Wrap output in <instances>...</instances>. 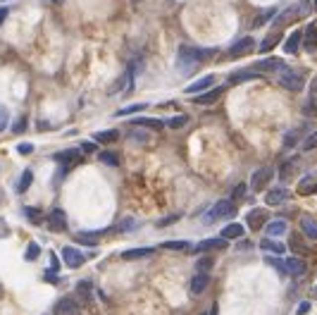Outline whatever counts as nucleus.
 <instances>
[{
    "mask_svg": "<svg viewBox=\"0 0 317 315\" xmlns=\"http://www.w3.org/2000/svg\"><path fill=\"white\" fill-rule=\"evenodd\" d=\"M198 62H203V50L191 48V45H181L179 55H177V67H179V72H184V77L193 72Z\"/></svg>",
    "mask_w": 317,
    "mask_h": 315,
    "instance_id": "f257e3e1",
    "label": "nucleus"
},
{
    "mask_svg": "<svg viewBox=\"0 0 317 315\" xmlns=\"http://www.w3.org/2000/svg\"><path fill=\"white\" fill-rule=\"evenodd\" d=\"M277 82H279L281 89H286L291 93H298L305 86V77H303V72H296V69H281Z\"/></svg>",
    "mask_w": 317,
    "mask_h": 315,
    "instance_id": "f03ea898",
    "label": "nucleus"
},
{
    "mask_svg": "<svg viewBox=\"0 0 317 315\" xmlns=\"http://www.w3.org/2000/svg\"><path fill=\"white\" fill-rule=\"evenodd\" d=\"M236 213L234 208V201L224 198V201H217L215 206L210 208V213L205 215V222H217V220H224V218H232Z\"/></svg>",
    "mask_w": 317,
    "mask_h": 315,
    "instance_id": "7ed1b4c3",
    "label": "nucleus"
},
{
    "mask_svg": "<svg viewBox=\"0 0 317 315\" xmlns=\"http://www.w3.org/2000/svg\"><path fill=\"white\" fill-rule=\"evenodd\" d=\"M253 69H255L258 74H277V72L286 69V62H284L281 57H265V60H258Z\"/></svg>",
    "mask_w": 317,
    "mask_h": 315,
    "instance_id": "20e7f679",
    "label": "nucleus"
},
{
    "mask_svg": "<svg viewBox=\"0 0 317 315\" xmlns=\"http://www.w3.org/2000/svg\"><path fill=\"white\" fill-rule=\"evenodd\" d=\"M272 177H275V170H272V167H260V170L253 172L250 186H253L255 191H262V189H267V184L272 181Z\"/></svg>",
    "mask_w": 317,
    "mask_h": 315,
    "instance_id": "39448f33",
    "label": "nucleus"
},
{
    "mask_svg": "<svg viewBox=\"0 0 317 315\" xmlns=\"http://www.w3.org/2000/svg\"><path fill=\"white\" fill-rule=\"evenodd\" d=\"M45 222H48V227H50L53 232H65V229H67V213H65L62 208H53V210L48 213Z\"/></svg>",
    "mask_w": 317,
    "mask_h": 315,
    "instance_id": "423d86ee",
    "label": "nucleus"
},
{
    "mask_svg": "<svg viewBox=\"0 0 317 315\" xmlns=\"http://www.w3.org/2000/svg\"><path fill=\"white\" fill-rule=\"evenodd\" d=\"M253 48H255V41H253L250 36H243V39H238L236 43L229 45L227 57H241V55H248V53H253Z\"/></svg>",
    "mask_w": 317,
    "mask_h": 315,
    "instance_id": "0eeeda50",
    "label": "nucleus"
},
{
    "mask_svg": "<svg viewBox=\"0 0 317 315\" xmlns=\"http://www.w3.org/2000/svg\"><path fill=\"white\" fill-rule=\"evenodd\" d=\"M62 261H65V265L67 268H72V270H77V268H81L83 261H86V256H83L79 248L74 246H65L62 248Z\"/></svg>",
    "mask_w": 317,
    "mask_h": 315,
    "instance_id": "6e6552de",
    "label": "nucleus"
},
{
    "mask_svg": "<svg viewBox=\"0 0 317 315\" xmlns=\"http://www.w3.org/2000/svg\"><path fill=\"white\" fill-rule=\"evenodd\" d=\"M53 315H81V306L74 301V299L65 296V299H60V301L55 303Z\"/></svg>",
    "mask_w": 317,
    "mask_h": 315,
    "instance_id": "1a4fd4ad",
    "label": "nucleus"
},
{
    "mask_svg": "<svg viewBox=\"0 0 317 315\" xmlns=\"http://www.w3.org/2000/svg\"><path fill=\"white\" fill-rule=\"evenodd\" d=\"M298 227H301V232H303L305 239L317 241V220L313 218V215H301V220H298Z\"/></svg>",
    "mask_w": 317,
    "mask_h": 315,
    "instance_id": "9d476101",
    "label": "nucleus"
},
{
    "mask_svg": "<svg viewBox=\"0 0 317 315\" xmlns=\"http://www.w3.org/2000/svg\"><path fill=\"white\" fill-rule=\"evenodd\" d=\"M207 284H210V274L207 272H196L191 277V287H189L191 296H200V294L207 289Z\"/></svg>",
    "mask_w": 317,
    "mask_h": 315,
    "instance_id": "9b49d317",
    "label": "nucleus"
},
{
    "mask_svg": "<svg viewBox=\"0 0 317 315\" xmlns=\"http://www.w3.org/2000/svg\"><path fill=\"white\" fill-rule=\"evenodd\" d=\"M53 160L60 165H65V172H69V167L79 160V148H67V151H60L53 155Z\"/></svg>",
    "mask_w": 317,
    "mask_h": 315,
    "instance_id": "f8f14e48",
    "label": "nucleus"
},
{
    "mask_svg": "<svg viewBox=\"0 0 317 315\" xmlns=\"http://www.w3.org/2000/svg\"><path fill=\"white\" fill-rule=\"evenodd\" d=\"M303 48L308 53H315L317 50V24H308L303 29Z\"/></svg>",
    "mask_w": 317,
    "mask_h": 315,
    "instance_id": "ddd939ff",
    "label": "nucleus"
},
{
    "mask_svg": "<svg viewBox=\"0 0 317 315\" xmlns=\"http://www.w3.org/2000/svg\"><path fill=\"white\" fill-rule=\"evenodd\" d=\"M286 227H289V225H286V220L279 218V220H270V222H267L262 229H265V234H267L270 239H277V236L286 234Z\"/></svg>",
    "mask_w": 317,
    "mask_h": 315,
    "instance_id": "4468645a",
    "label": "nucleus"
},
{
    "mask_svg": "<svg viewBox=\"0 0 317 315\" xmlns=\"http://www.w3.org/2000/svg\"><path fill=\"white\" fill-rule=\"evenodd\" d=\"M224 93V89H210V91H205L203 96H193L191 100L196 103V105H212V103H217L220 100V96Z\"/></svg>",
    "mask_w": 317,
    "mask_h": 315,
    "instance_id": "2eb2a0df",
    "label": "nucleus"
},
{
    "mask_svg": "<svg viewBox=\"0 0 317 315\" xmlns=\"http://www.w3.org/2000/svg\"><path fill=\"white\" fill-rule=\"evenodd\" d=\"M246 222H248L250 229H262L265 225H267V213L265 210H250L248 215H246Z\"/></svg>",
    "mask_w": 317,
    "mask_h": 315,
    "instance_id": "dca6fc26",
    "label": "nucleus"
},
{
    "mask_svg": "<svg viewBox=\"0 0 317 315\" xmlns=\"http://www.w3.org/2000/svg\"><path fill=\"white\" fill-rule=\"evenodd\" d=\"M217 248H227V239H222V236H217V239H205V241H200L198 246L193 248L196 253H205V251H217Z\"/></svg>",
    "mask_w": 317,
    "mask_h": 315,
    "instance_id": "f3484780",
    "label": "nucleus"
},
{
    "mask_svg": "<svg viewBox=\"0 0 317 315\" xmlns=\"http://www.w3.org/2000/svg\"><path fill=\"white\" fill-rule=\"evenodd\" d=\"M286 198H289V191L284 186H277V189H272L265 196V203L267 206H281V203H286Z\"/></svg>",
    "mask_w": 317,
    "mask_h": 315,
    "instance_id": "a211bd4d",
    "label": "nucleus"
},
{
    "mask_svg": "<svg viewBox=\"0 0 317 315\" xmlns=\"http://www.w3.org/2000/svg\"><path fill=\"white\" fill-rule=\"evenodd\" d=\"M255 77H258V72H255V69H236V72H232V74H229V79H227V82L234 86V84L253 82Z\"/></svg>",
    "mask_w": 317,
    "mask_h": 315,
    "instance_id": "6ab92c4d",
    "label": "nucleus"
},
{
    "mask_svg": "<svg viewBox=\"0 0 317 315\" xmlns=\"http://www.w3.org/2000/svg\"><path fill=\"white\" fill-rule=\"evenodd\" d=\"M305 270H308V265H305L303 258H289V261H284V272L301 277V274H305Z\"/></svg>",
    "mask_w": 317,
    "mask_h": 315,
    "instance_id": "aec40b11",
    "label": "nucleus"
},
{
    "mask_svg": "<svg viewBox=\"0 0 317 315\" xmlns=\"http://www.w3.org/2000/svg\"><path fill=\"white\" fill-rule=\"evenodd\" d=\"M243 234H246V227H243L241 222H229V225L222 229V239H227V241H229V239H241Z\"/></svg>",
    "mask_w": 317,
    "mask_h": 315,
    "instance_id": "412c9836",
    "label": "nucleus"
},
{
    "mask_svg": "<svg viewBox=\"0 0 317 315\" xmlns=\"http://www.w3.org/2000/svg\"><path fill=\"white\" fill-rule=\"evenodd\" d=\"M212 84H215V77H212V74H207V77H203V79H198V82L189 84L184 93H191V96H193V93H200V91H205V89H210Z\"/></svg>",
    "mask_w": 317,
    "mask_h": 315,
    "instance_id": "4be33fe9",
    "label": "nucleus"
},
{
    "mask_svg": "<svg viewBox=\"0 0 317 315\" xmlns=\"http://www.w3.org/2000/svg\"><path fill=\"white\" fill-rule=\"evenodd\" d=\"M153 256V248L146 246V248H129L122 253V258L124 261H141V258H151Z\"/></svg>",
    "mask_w": 317,
    "mask_h": 315,
    "instance_id": "5701e85b",
    "label": "nucleus"
},
{
    "mask_svg": "<svg viewBox=\"0 0 317 315\" xmlns=\"http://www.w3.org/2000/svg\"><path fill=\"white\" fill-rule=\"evenodd\" d=\"M301 41H303V31H291V36L284 43V50L289 55H293L298 48H301Z\"/></svg>",
    "mask_w": 317,
    "mask_h": 315,
    "instance_id": "b1692460",
    "label": "nucleus"
},
{
    "mask_svg": "<svg viewBox=\"0 0 317 315\" xmlns=\"http://www.w3.org/2000/svg\"><path fill=\"white\" fill-rule=\"evenodd\" d=\"M134 127H146V129H153V132H160L165 127V122L162 120H155V117H136Z\"/></svg>",
    "mask_w": 317,
    "mask_h": 315,
    "instance_id": "393cba45",
    "label": "nucleus"
},
{
    "mask_svg": "<svg viewBox=\"0 0 317 315\" xmlns=\"http://www.w3.org/2000/svg\"><path fill=\"white\" fill-rule=\"evenodd\" d=\"M119 138V132L117 129H103V132H96L93 134V141L96 143H115Z\"/></svg>",
    "mask_w": 317,
    "mask_h": 315,
    "instance_id": "a878e982",
    "label": "nucleus"
},
{
    "mask_svg": "<svg viewBox=\"0 0 317 315\" xmlns=\"http://www.w3.org/2000/svg\"><path fill=\"white\" fill-rule=\"evenodd\" d=\"M260 248H262V251H270V253H277V256H281V253L286 251V246H284L281 241H277V239H270V236L260 241Z\"/></svg>",
    "mask_w": 317,
    "mask_h": 315,
    "instance_id": "bb28decb",
    "label": "nucleus"
},
{
    "mask_svg": "<svg viewBox=\"0 0 317 315\" xmlns=\"http://www.w3.org/2000/svg\"><path fill=\"white\" fill-rule=\"evenodd\" d=\"M74 241L83 244V246H98V234L93 232H77L74 234Z\"/></svg>",
    "mask_w": 317,
    "mask_h": 315,
    "instance_id": "cd10ccee",
    "label": "nucleus"
},
{
    "mask_svg": "<svg viewBox=\"0 0 317 315\" xmlns=\"http://www.w3.org/2000/svg\"><path fill=\"white\" fill-rule=\"evenodd\" d=\"M298 191L303 193V196H310V193L317 191V179L315 177H303L298 181Z\"/></svg>",
    "mask_w": 317,
    "mask_h": 315,
    "instance_id": "c85d7f7f",
    "label": "nucleus"
},
{
    "mask_svg": "<svg viewBox=\"0 0 317 315\" xmlns=\"http://www.w3.org/2000/svg\"><path fill=\"white\" fill-rule=\"evenodd\" d=\"M22 213H24V218L31 222V225H41L43 222V213H41V208H34V206H27V208H22Z\"/></svg>",
    "mask_w": 317,
    "mask_h": 315,
    "instance_id": "c756f323",
    "label": "nucleus"
},
{
    "mask_svg": "<svg viewBox=\"0 0 317 315\" xmlns=\"http://www.w3.org/2000/svg\"><path fill=\"white\" fill-rule=\"evenodd\" d=\"M31 184H34V172L31 170H24L22 172V177H19V181H17V191L19 193H24L31 189Z\"/></svg>",
    "mask_w": 317,
    "mask_h": 315,
    "instance_id": "7c9ffc66",
    "label": "nucleus"
},
{
    "mask_svg": "<svg viewBox=\"0 0 317 315\" xmlns=\"http://www.w3.org/2000/svg\"><path fill=\"white\" fill-rule=\"evenodd\" d=\"M301 136H303V132H301V129H291V132H286V136H284V148H293V146H298V143H301Z\"/></svg>",
    "mask_w": 317,
    "mask_h": 315,
    "instance_id": "2f4dec72",
    "label": "nucleus"
},
{
    "mask_svg": "<svg viewBox=\"0 0 317 315\" xmlns=\"http://www.w3.org/2000/svg\"><path fill=\"white\" fill-rule=\"evenodd\" d=\"M146 108H148V103H134V105H126V108L117 110L115 115H117V117H126V115H134V112H141V110H146Z\"/></svg>",
    "mask_w": 317,
    "mask_h": 315,
    "instance_id": "473e14b6",
    "label": "nucleus"
},
{
    "mask_svg": "<svg viewBox=\"0 0 317 315\" xmlns=\"http://www.w3.org/2000/svg\"><path fill=\"white\" fill-rule=\"evenodd\" d=\"M279 41H281V34H270V36L260 43V50H262V53H267V50H272Z\"/></svg>",
    "mask_w": 317,
    "mask_h": 315,
    "instance_id": "72a5a7b5",
    "label": "nucleus"
},
{
    "mask_svg": "<svg viewBox=\"0 0 317 315\" xmlns=\"http://www.w3.org/2000/svg\"><path fill=\"white\" fill-rule=\"evenodd\" d=\"M212 265H215V261H212L210 256H205V258H200V261L196 263V272H207V274H210Z\"/></svg>",
    "mask_w": 317,
    "mask_h": 315,
    "instance_id": "f704fd0d",
    "label": "nucleus"
},
{
    "mask_svg": "<svg viewBox=\"0 0 317 315\" xmlns=\"http://www.w3.org/2000/svg\"><path fill=\"white\" fill-rule=\"evenodd\" d=\"M272 14H277L275 7H270V10H265V12H260L258 17H255V19H253V27H262L265 22H270V17H272Z\"/></svg>",
    "mask_w": 317,
    "mask_h": 315,
    "instance_id": "c9c22d12",
    "label": "nucleus"
},
{
    "mask_svg": "<svg viewBox=\"0 0 317 315\" xmlns=\"http://www.w3.org/2000/svg\"><path fill=\"white\" fill-rule=\"evenodd\" d=\"M98 158H100V163L110 165V167H117V165H119V158H117L115 153H110V151H103Z\"/></svg>",
    "mask_w": 317,
    "mask_h": 315,
    "instance_id": "e433bc0d",
    "label": "nucleus"
},
{
    "mask_svg": "<svg viewBox=\"0 0 317 315\" xmlns=\"http://www.w3.org/2000/svg\"><path fill=\"white\" fill-rule=\"evenodd\" d=\"M315 148H317V132H310L308 138L303 141V151L310 153V151H315Z\"/></svg>",
    "mask_w": 317,
    "mask_h": 315,
    "instance_id": "4c0bfd02",
    "label": "nucleus"
},
{
    "mask_svg": "<svg viewBox=\"0 0 317 315\" xmlns=\"http://www.w3.org/2000/svg\"><path fill=\"white\" fill-rule=\"evenodd\" d=\"M189 246H191L189 241H165L162 244V248H167V251H186Z\"/></svg>",
    "mask_w": 317,
    "mask_h": 315,
    "instance_id": "58836bf2",
    "label": "nucleus"
},
{
    "mask_svg": "<svg viewBox=\"0 0 317 315\" xmlns=\"http://www.w3.org/2000/svg\"><path fill=\"white\" fill-rule=\"evenodd\" d=\"M189 122V117H184V115H179V117H172V120H167V127H169V129H181V127H184V124Z\"/></svg>",
    "mask_w": 317,
    "mask_h": 315,
    "instance_id": "ea45409f",
    "label": "nucleus"
},
{
    "mask_svg": "<svg viewBox=\"0 0 317 315\" xmlns=\"http://www.w3.org/2000/svg\"><path fill=\"white\" fill-rule=\"evenodd\" d=\"M77 291H79V296H83L86 301H91V282H79Z\"/></svg>",
    "mask_w": 317,
    "mask_h": 315,
    "instance_id": "a19ab883",
    "label": "nucleus"
},
{
    "mask_svg": "<svg viewBox=\"0 0 317 315\" xmlns=\"http://www.w3.org/2000/svg\"><path fill=\"white\" fill-rule=\"evenodd\" d=\"M134 227H136V220L134 218H126V220H122V222L117 225V229H119V232H134Z\"/></svg>",
    "mask_w": 317,
    "mask_h": 315,
    "instance_id": "79ce46f5",
    "label": "nucleus"
},
{
    "mask_svg": "<svg viewBox=\"0 0 317 315\" xmlns=\"http://www.w3.org/2000/svg\"><path fill=\"white\" fill-rule=\"evenodd\" d=\"M39 256H41V246H39V244H29L27 256H24V258H27V261H36Z\"/></svg>",
    "mask_w": 317,
    "mask_h": 315,
    "instance_id": "37998d69",
    "label": "nucleus"
},
{
    "mask_svg": "<svg viewBox=\"0 0 317 315\" xmlns=\"http://www.w3.org/2000/svg\"><path fill=\"white\" fill-rule=\"evenodd\" d=\"M27 115H22V117H19V120H17V122L12 124V134H22V132H24V129H27Z\"/></svg>",
    "mask_w": 317,
    "mask_h": 315,
    "instance_id": "c03bdc74",
    "label": "nucleus"
},
{
    "mask_svg": "<svg viewBox=\"0 0 317 315\" xmlns=\"http://www.w3.org/2000/svg\"><path fill=\"white\" fill-rule=\"evenodd\" d=\"M17 153H19V155H31V153H34V143H19V146H17Z\"/></svg>",
    "mask_w": 317,
    "mask_h": 315,
    "instance_id": "a18cd8bd",
    "label": "nucleus"
},
{
    "mask_svg": "<svg viewBox=\"0 0 317 315\" xmlns=\"http://www.w3.org/2000/svg\"><path fill=\"white\" fill-rule=\"evenodd\" d=\"M267 265H272L275 270H279V272H284V263L277 261V258H267Z\"/></svg>",
    "mask_w": 317,
    "mask_h": 315,
    "instance_id": "49530a36",
    "label": "nucleus"
},
{
    "mask_svg": "<svg viewBox=\"0 0 317 315\" xmlns=\"http://www.w3.org/2000/svg\"><path fill=\"white\" fill-rule=\"evenodd\" d=\"M243 196H246V186H243V184H238V186H234V198H238V201H241Z\"/></svg>",
    "mask_w": 317,
    "mask_h": 315,
    "instance_id": "de8ad7c7",
    "label": "nucleus"
},
{
    "mask_svg": "<svg viewBox=\"0 0 317 315\" xmlns=\"http://www.w3.org/2000/svg\"><path fill=\"white\" fill-rule=\"evenodd\" d=\"M55 270H60V263H57L55 253H50V270H48V272H55Z\"/></svg>",
    "mask_w": 317,
    "mask_h": 315,
    "instance_id": "09e8293b",
    "label": "nucleus"
},
{
    "mask_svg": "<svg viewBox=\"0 0 317 315\" xmlns=\"http://www.w3.org/2000/svg\"><path fill=\"white\" fill-rule=\"evenodd\" d=\"M308 311H310V303H308V301H303V303H301V306H298V311H296V313H298V315H305V313H308Z\"/></svg>",
    "mask_w": 317,
    "mask_h": 315,
    "instance_id": "8fccbe9b",
    "label": "nucleus"
},
{
    "mask_svg": "<svg viewBox=\"0 0 317 315\" xmlns=\"http://www.w3.org/2000/svg\"><path fill=\"white\" fill-rule=\"evenodd\" d=\"M81 151H86V153H93V151H96V146H93L91 141H83V143H81Z\"/></svg>",
    "mask_w": 317,
    "mask_h": 315,
    "instance_id": "3c124183",
    "label": "nucleus"
},
{
    "mask_svg": "<svg viewBox=\"0 0 317 315\" xmlns=\"http://www.w3.org/2000/svg\"><path fill=\"white\" fill-rule=\"evenodd\" d=\"M291 167H293V160H291V163H286V165H284V170H281V177H284V179H286V177H289V175H291Z\"/></svg>",
    "mask_w": 317,
    "mask_h": 315,
    "instance_id": "603ef678",
    "label": "nucleus"
},
{
    "mask_svg": "<svg viewBox=\"0 0 317 315\" xmlns=\"http://www.w3.org/2000/svg\"><path fill=\"white\" fill-rule=\"evenodd\" d=\"M169 222H177V215H172V218H165L158 222V227H165V225H169Z\"/></svg>",
    "mask_w": 317,
    "mask_h": 315,
    "instance_id": "864d4df0",
    "label": "nucleus"
},
{
    "mask_svg": "<svg viewBox=\"0 0 317 315\" xmlns=\"http://www.w3.org/2000/svg\"><path fill=\"white\" fill-rule=\"evenodd\" d=\"M7 14H10V10H7V7H0V24L7 19Z\"/></svg>",
    "mask_w": 317,
    "mask_h": 315,
    "instance_id": "5fc2aeb1",
    "label": "nucleus"
},
{
    "mask_svg": "<svg viewBox=\"0 0 317 315\" xmlns=\"http://www.w3.org/2000/svg\"><path fill=\"white\" fill-rule=\"evenodd\" d=\"M310 93H313V96H315V93H317V77H315V79H313V82H310Z\"/></svg>",
    "mask_w": 317,
    "mask_h": 315,
    "instance_id": "6e6d98bb",
    "label": "nucleus"
},
{
    "mask_svg": "<svg viewBox=\"0 0 317 315\" xmlns=\"http://www.w3.org/2000/svg\"><path fill=\"white\" fill-rule=\"evenodd\" d=\"M313 103H315V110H317V93H315V96H313Z\"/></svg>",
    "mask_w": 317,
    "mask_h": 315,
    "instance_id": "4d7b16f0",
    "label": "nucleus"
},
{
    "mask_svg": "<svg viewBox=\"0 0 317 315\" xmlns=\"http://www.w3.org/2000/svg\"><path fill=\"white\" fill-rule=\"evenodd\" d=\"M313 294H315V299H317V284H315V287H313Z\"/></svg>",
    "mask_w": 317,
    "mask_h": 315,
    "instance_id": "13d9d810",
    "label": "nucleus"
},
{
    "mask_svg": "<svg viewBox=\"0 0 317 315\" xmlns=\"http://www.w3.org/2000/svg\"><path fill=\"white\" fill-rule=\"evenodd\" d=\"M313 7H315V10H317V0H313Z\"/></svg>",
    "mask_w": 317,
    "mask_h": 315,
    "instance_id": "bf43d9fd",
    "label": "nucleus"
},
{
    "mask_svg": "<svg viewBox=\"0 0 317 315\" xmlns=\"http://www.w3.org/2000/svg\"><path fill=\"white\" fill-rule=\"evenodd\" d=\"M2 198H5V196H2V191H0V201H2Z\"/></svg>",
    "mask_w": 317,
    "mask_h": 315,
    "instance_id": "052dcab7",
    "label": "nucleus"
},
{
    "mask_svg": "<svg viewBox=\"0 0 317 315\" xmlns=\"http://www.w3.org/2000/svg\"><path fill=\"white\" fill-rule=\"evenodd\" d=\"M200 315H205V313H200Z\"/></svg>",
    "mask_w": 317,
    "mask_h": 315,
    "instance_id": "680f3d73",
    "label": "nucleus"
}]
</instances>
